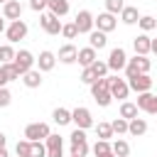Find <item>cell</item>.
Segmentation results:
<instances>
[{
  "instance_id": "cell-1",
  "label": "cell",
  "mask_w": 157,
  "mask_h": 157,
  "mask_svg": "<svg viewBox=\"0 0 157 157\" xmlns=\"http://www.w3.org/2000/svg\"><path fill=\"white\" fill-rule=\"evenodd\" d=\"M91 96H93V101H96L101 108L110 105L113 96H110V88H108V76H101V78H96V81L91 83Z\"/></svg>"
},
{
  "instance_id": "cell-2",
  "label": "cell",
  "mask_w": 157,
  "mask_h": 157,
  "mask_svg": "<svg viewBox=\"0 0 157 157\" xmlns=\"http://www.w3.org/2000/svg\"><path fill=\"white\" fill-rule=\"evenodd\" d=\"M5 34H7V42H10V44L25 39V37H27V22H25L22 17H20V20H12L10 27L5 29Z\"/></svg>"
},
{
  "instance_id": "cell-3",
  "label": "cell",
  "mask_w": 157,
  "mask_h": 157,
  "mask_svg": "<svg viewBox=\"0 0 157 157\" xmlns=\"http://www.w3.org/2000/svg\"><path fill=\"white\" fill-rule=\"evenodd\" d=\"M71 123H76V128H81V130H88V128H93V115L88 108L78 105L71 110Z\"/></svg>"
},
{
  "instance_id": "cell-4",
  "label": "cell",
  "mask_w": 157,
  "mask_h": 157,
  "mask_svg": "<svg viewBox=\"0 0 157 157\" xmlns=\"http://www.w3.org/2000/svg\"><path fill=\"white\" fill-rule=\"evenodd\" d=\"M34 56H32V52H27V49H20V52H15V59H12V64H15V69L20 71V76L25 74V71H29L32 66H34Z\"/></svg>"
},
{
  "instance_id": "cell-5",
  "label": "cell",
  "mask_w": 157,
  "mask_h": 157,
  "mask_svg": "<svg viewBox=\"0 0 157 157\" xmlns=\"http://www.w3.org/2000/svg\"><path fill=\"white\" fill-rule=\"evenodd\" d=\"M52 130H49V125L47 123H29L27 128H25V137L29 140V142H37V140H47V135H49Z\"/></svg>"
},
{
  "instance_id": "cell-6",
  "label": "cell",
  "mask_w": 157,
  "mask_h": 157,
  "mask_svg": "<svg viewBox=\"0 0 157 157\" xmlns=\"http://www.w3.org/2000/svg\"><path fill=\"white\" fill-rule=\"evenodd\" d=\"M108 69L110 71H120V69H125V64H128V54H125V49L123 47H115V49H110V54H108Z\"/></svg>"
},
{
  "instance_id": "cell-7",
  "label": "cell",
  "mask_w": 157,
  "mask_h": 157,
  "mask_svg": "<svg viewBox=\"0 0 157 157\" xmlns=\"http://www.w3.org/2000/svg\"><path fill=\"white\" fill-rule=\"evenodd\" d=\"M137 110H145V113H150V115H157V96L155 93H150V91H145V93H137Z\"/></svg>"
},
{
  "instance_id": "cell-8",
  "label": "cell",
  "mask_w": 157,
  "mask_h": 157,
  "mask_svg": "<svg viewBox=\"0 0 157 157\" xmlns=\"http://www.w3.org/2000/svg\"><path fill=\"white\" fill-rule=\"evenodd\" d=\"M108 88H110V96L113 98H128L130 93V86L125 78H118V76H108Z\"/></svg>"
},
{
  "instance_id": "cell-9",
  "label": "cell",
  "mask_w": 157,
  "mask_h": 157,
  "mask_svg": "<svg viewBox=\"0 0 157 157\" xmlns=\"http://www.w3.org/2000/svg\"><path fill=\"white\" fill-rule=\"evenodd\" d=\"M39 25H42V29L47 32V34H61V20L54 15V12H47V15H42V20H39Z\"/></svg>"
},
{
  "instance_id": "cell-10",
  "label": "cell",
  "mask_w": 157,
  "mask_h": 157,
  "mask_svg": "<svg viewBox=\"0 0 157 157\" xmlns=\"http://www.w3.org/2000/svg\"><path fill=\"white\" fill-rule=\"evenodd\" d=\"M44 147H47V157H64V140H61V135L49 132Z\"/></svg>"
},
{
  "instance_id": "cell-11",
  "label": "cell",
  "mask_w": 157,
  "mask_h": 157,
  "mask_svg": "<svg viewBox=\"0 0 157 157\" xmlns=\"http://www.w3.org/2000/svg\"><path fill=\"white\" fill-rule=\"evenodd\" d=\"M74 25H76V29H78V34H88V32L93 29V15H91L88 10H81V12L76 15V20H74Z\"/></svg>"
},
{
  "instance_id": "cell-12",
  "label": "cell",
  "mask_w": 157,
  "mask_h": 157,
  "mask_svg": "<svg viewBox=\"0 0 157 157\" xmlns=\"http://www.w3.org/2000/svg\"><path fill=\"white\" fill-rule=\"evenodd\" d=\"M93 25H96V29H101V32H113L115 29V25H118V20H115V15H110V12H103V15H98L96 20H93Z\"/></svg>"
},
{
  "instance_id": "cell-13",
  "label": "cell",
  "mask_w": 157,
  "mask_h": 157,
  "mask_svg": "<svg viewBox=\"0 0 157 157\" xmlns=\"http://www.w3.org/2000/svg\"><path fill=\"white\" fill-rule=\"evenodd\" d=\"M128 86H130L132 91H137V93H145V91L152 88V78H150L147 74H137V76L128 78Z\"/></svg>"
},
{
  "instance_id": "cell-14",
  "label": "cell",
  "mask_w": 157,
  "mask_h": 157,
  "mask_svg": "<svg viewBox=\"0 0 157 157\" xmlns=\"http://www.w3.org/2000/svg\"><path fill=\"white\" fill-rule=\"evenodd\" d=\"M2 17H5V20H20V17H22V5H20V0H7V2L2 5Z\"/></svg>"
},
{
  "instance_id": "cell-15",
  "label": "cell",
  "mask_w": 157,
  "mask_h": 157,
  "mask_svg": "<svg viewBox=\"0 0 157 157\" xmlns=\"http://www.w3.org/2000/svg\"><path fill=\"white\" fill-rule=\"evenodd\" d=\"M22 83H25L27 88H39V86H42V71H39V69L25 71V74H22Z\"/></svg>"
},
{
  "instance_id": "cell-16",
  "label": "cell",
  "mask_w": 157,
  "mask_h": 157,
  "mask_svg": "<svg viewBox=\"0 0 157 157\" xmlns=\"http://www.w3.org/2000/svg\"><path fill=\"white\" fill-rule=\"evenodd\" d=\"M76 56H78V49H76L74 44H64V47L59 49V61H61V64H74Z\"/></svg>"
},
{
  "instance_id": "cell-17",
  "label": "cell",
  "mask_w": 157,
  "mask_h": 157,
  "mask_svg": "<svg viewBox=\"0 0 157 157\" xmlns=\"http://www.w3.org/2000/svg\"><path fill=\"white\" fill-rule=\"evenodd\" d=\"M37 64H39V71H52L54 64H56V54L54 52H42L39 59H37Z\"/></svg>"
},
{
  "instance_id": "cell-18",
  "label": "cell",
  "mask_w": 157,
  "mask_h": 157,
  "mask_svg": "<svg viewBox=\"0 0 157 157\" xmlns=\"http://www.w3.org/2000/svg\"><path fill=\"white\" fill-rule=\"evenodd\" d=\"M128 132H130L132 137H140V135L147 132V123H145L142 118H132V120H128Z\"/></svg>"
},
{
  "instance_id": "cell-19",
  "label": "cell",
  "mask_w": 157,
  "mask_h": 157,
  "mask_svg": "<svg viewBox=\"0 0 157 157\" xmlns=\"http://www.w3.org/2000/svg\"><path fill=\"white\" fill-rule=\"evenodd\" d=\"M88 42H91L93 49H103V47L108 44V37H105V32H101V29H91V32H88Z\"/></svg>"
},
{
  "instance_id": "cell-20",
  "label": "cell",
  "mask_w": 157,
  "mask_h": 157,
  "mask_svg": "<svg viewBox=\"0 0 157 157\" xmlns=\"http://www.w3.org/2000/svg\"><path fill=\"white\" fill-rule=\"evenodd\" d=\"M47 7L49 12H54L56 17H64L69 12V0H47Z\"/></svg>"
},
{
  "instance_id": "cell-21",
  "label": "cell",
  "mask_w": 157,
  "mask_h": 157,
  "mask_svg": "<svg viewBox=\"0 0 157 157\" xmlns=\"http://www.w3.org/2000/svg\"><path fill=\"white\" fill-rule=\"evenodd\" d=\"M120 20H123L125 25H135V22L140 20V12H137V7H132V5H125V7L120 10Z\"/></svg>"
},
{
  "instance_id": "cell-22",
  "label": "cell",
  "mask_w": 157,
  "mask_h": 157,
  "mask_svg": "<svg viewBox=\"0 0 157 157\" xmlns=\"http://www.w3.org/2000/svg\"><path fill=\"white\" fill-rule=\"evenodd\" d=\"M132 47H135V54H142V56H147V54H150V37H147V34H140V37H135V39H132Z\"/></svg>"
},
{
  "instance_id": "cell-23",
  "label": "cell",
  "mask_w": 157,
  "mask_h": 157,
  "mask_svg": "<svg viewBox=\"0 0 157 157\" xmlns=\"http://www.w3.org/2000/svg\"><path fill=\"white\" fill-rule=\"evenodd\" d=\"M76 61H78L81 66H91V64L96 61V49H93V47L78 49V56H76Z\"/></svg>"
},
{
  "instance_id": "cell-24",
  "label": "cell",
  "mask_w": 157,
  "mask_h": 157,
  "mask_svg": "<svg viewBox=\"0 0 157 157\" xmlns=\"http://www.w3.org/2000/svg\"><path fill=\"white\" fill-rule=\"evenodd\" d=\"M52 118H54L56 125H66V123H71V110H66V108H54Z\"/></svg>"
},
{
  "instance_id": "cell-25",
  "label": "cell",
  "mask_w": 157,
  "mask_h": 157,
  "mask_svg": "<svg viewBox=\"0 0 157 157\" xmlns=\"http://www.w3.org/2000/svg\"><path fill=\"white\" fill-rule=\"evenodd\" d=\"M110 150H113L115 157H128V155H130V145H128L125 140H115V142L110 145Z\"/></svg>"
},
{
  "instance_id": "cell-26",
  "label": "cell",
  "mask_w": 157,
  "mask_h": 157,
  "mask_svg": "<svg viewBox=\"0 0 157 157\" xmlns=\"http://www.w3.org/2000/svg\"><path fill=\"white\" fill-rule=\"evenodd\" d=\"M120 118H125V120H132V118H137V105L125 101V103L120 105Z\"/></svg>"
},
{
  "instance_id": "cell-27",
  "label": "cell",
  "mask_w": 157,
  "mask_h": 157,
  "mask_svg": "<svg viewBox=\"0 0 157 157\" xmlns=\"http://www.w3.org/2000/svg\"><path fill=\"white\" fill-rule=\"evenodd\" d=\"M0 69H2V74H5V78H7V81H17V78H20V71L15 69V64H12V61L0 64Z\"/></svg>"
},
{
  "instance_id": "cell-28",
  "label": "cell",
  "mask_w": 157,
  "mask_h": 157,
  "mask_svg": "<svg viewBox=\"0 0 157 157\" xmlns=\"http://www.w3.org/2000/svg\"><path fill=\"white\" fill-rule=\"evenodd\" d=\"M137 25L142 27V32H150V29H155V27H157V20H155L152 15H142V17L137 20Z\"/></svg>"
},
{
  "instance_id": "cell-29",
  "label": "cell",
  "mask_w": 157,
  "mask_h": 157,
  "mask_svg": "<svg viewBox=\"0 0 157 157\" xmlns=\"http://www.w3.org/2000/svg\"><path fill=\"white\" fill-rule=\"evenodd\" d=\"M132 61H135V66H137V71H140V74H147V71H150V59H147V56L135 54V56H132Z\"/></svg>"
},
{
  "instance_id": "cell-30",
  "label": "cell",
  "mask_w": 157,
  "mask_h": 157,
  "mask_svg": "<svg viewBox=\"0 0 157 157\" xmlns=\"http://www.w3.org/2000/svg\"><path fill=\"white\" fill-rule=\"evenodd\" d=\"M96 132H98V140H108V137H113V128H110V123H98V125H96Z\"/></svg>"
},
{
  "instance_id": "cell-31",
  "label": "cell",
  "mask_w": 157,
  "mask_h": 157,
  "mask_svg": "<svg viewBox=\"0 0 157 157\" xmlns=\"http://www.w3.org/2000/svg\"><path fill=\"white\" fill-rule=\"evenodd\" d=\"M15 59V49L10 47V44H2L0 47V64H7V61H12Z\"/></svg>"
},
{
  "instance_id": "cell-32",
  "label": "cell",
  "mask_w": 157,
  "mask_h": 157,
  "mask_svg": "<svg viewBox=\"0 0 157 157\" xmlns=\"http://www.w3.org/2000/svg\"><path fill=\"white\" fill-rule=\"evenodd\" d=\"M123 7H125L123 0H105V12H110V15H120Z\"/></svg>"
},
{
  "instance_id": "cell-33",
  "label": "cell",
  "mask_w": 157,
  "mask_h": 157,
  "mask_svg": "<svg viewBox=\"0 0 157 157\" xmlns=\"http://www.w3.org/2000/svg\"><path fill=\"white\" fill-rule=\"evenodd\" d=\"M110 128H113L115 135H123V132H128V120H125V118H115V120L110 123Z\"/></svg>"
},
{
  "instance_id": "cell-34",
  "label": "cell",
  "mask_w": 157,
  "mask_h": 157,
  "mask_svg": "<svg viewBox=\"0 0 157 157\" xmlns=\"http://www.w3.org/2000/svg\"><path fill=\"white\" fill-rule=\"evenodd\" d=\"M86 152H88V142H86V140H83V142H71V155L86 157Z\"/></svg>"
},
{
  "instance_id": "cell-35",
  "label": "cell",
  "mask_w": 157,
  "mask_h": 157,
  "mask_svg": "<svg viewBox=\"0 0 157 157\" xmlns=\"http://www.w3.org/2000/svg\"><path fill=\"white\" fill-rule=\"evenodd\" d=\"M29 150H32V142H29V140H20L17 147H15L17 157H29Z\"/></svg>"
},
{
  "instance_id": "cell-36",
  "label": "cell",
  "mask_w": 157,
  "mask_h": 157,
  "mask_svg": "<svg viewBox=\"0 0 157 157\" xmlns=\"http://www.w3.org/2000/svg\"><path fill=\"white\" fill-rule=\"evenodd\" d=\"M91 69H93L96 78H101V76H105V74H108V64H105V61H98V59L91 64Z\"/></svg>"
},
{
  "instance_id": "cell-37",
  "label": "cell",
  "mask_w": 157,
  "mask_h": 157,
  "mask_svg": "<svg viewBox=\"0 0 157 157\" xmlns=\"http://www.w3.org/2000/svg\"><path fill=\"white\" fill-rule=\"evenodd\" d=\"M29 157H47V147L42 145V140L32 142V150H29Z\"/></svg>"
},
{
  "instance_id": "cell-38",
  "label": "cell",
  "mask_w": 157,
  "mask_h": 157,
  "mask_svg": "<svg viewBox=\"0 0 157 157\" xmlns=\"http://www.w3.org/2000/svg\"><path fill=\"white\" fill-rule=\"evenodd\" d=\"M61 34H64L66 39H76L78 29H76V25H74V22H69V25H61Z\"/></svg>"
},
{
  "instance_id": "cell-39",
  "label": "cell",
  "mask_w": 157,
  "mask_h": 157,
  "mask_svg": "<svg viewBox=\"0 0 157 157\" xmlns=\"http://www.w3.org/2000/svg\"><path fill=\"white\" fill-rule=\"evenodd\" d=\"M93 152H96V157H98V155L110 152V142H108V140H98V142L93 145Z\"/></svg>"
},
{
  "instance_id": "cell-40",
  "label": "cell",
  "mask_w": 157,
  "mask_h": 157,
  "mask_svg": "<svg viewBox=\"0 0 157 157\" xmlns=\"http://www.w3.org/2000/svg\"><path fill=\"white\" fill-rule=\"evenodd\" d=\"M81 81H83V83H88V86H91V83L96 81V74H93V69H91V66H83V74H81Z\"/></svg>"
},
{
  "instance_id": "cell-41",
  "label": "cell",
  "mask_w": 157,
  "mask_h": 157,
  "mask_svg": "<svg viewBox=\"0 0 157 157\" xmlns=\"http://www.w3.org/2000/svg\"><path fill=\"white\" fill-rule=\"evenodd\" d=\"M10 101H12V93L5 88V86H0V108H5V105H10Z\"/></svg>"
},
{
  "instance_id": "cell-42",
  "label": "cell",
  "mask_w": 157,
  "mask_h": 157,
  "mask_svg": "<svg viewBox=\"0 0 157 157\" xmlns=\"http://www.w3.org/2000/svg\"><path fill=\"white\" fill-rule=\"evenodd\" d=\"M69 140H71V142H83V140H86V130L76 128V130H74V132L69 135Z\"/></svg>"
},
{
  "instance_id": "cell-43",
  "label": "cell",
  "mask_w": 157,
  "mask_h": 157,
  "mask_svg": "<svg viewBox=\"0 0 157 157\" xmlns=\"http://www.w3.org/2000/svg\"><path fill=\"white\" fill-rule=\"evenodd\" d=\"M29 7H32L34 12H42V10L47 7V0H29Z\"/></svg>"
},
{
  "instance_id": "cell-44",
  "label": "cell",
  "mask_w": 157,
  "mask_h": 157,
  "mask_svg": "<svg viewBox=\"0 0 157 157\" xmlns=\"http://www.w3.org/2000/svg\"><path fill=\"white\" fill-rule=\"evenodd\" d=\"M150 52L157 54V39H150Z\"/></svg>"
},
{
  "instance_id": "cell-45",
  "label": "cell",
  "mask_w": 157,
  "mask_h": 157,
  "mask_svg": "<svg viewBox=\"0 0 157 157\" xmlns=\"http://www.w3.org/2000/svg\"><path fill=\"white\" fill-rule=\"evenodd\" d=\"M7 83V78H5V74H2V69H0V86H5Z\"/></svg>"
},
{
  "instance_id": "cell-46",
  "label": "cell",
  "mask_w": 157,
  "mask_h": 157,
  "mask_svg": "<svg viewBox=\"0 0 157 157\" xmlns=\"http://www.w3.org/2000/svg\"><path fill=\"white\" fill-rule=\"evenodd\" d=\"M0 147H5V132H0Z\"/></svg>"
},
{
  "instance_id": "cell-47",
  "label": "cell",
  "mask_w": 157,
  "mask_h": 157,
  "mask_svg": "<svg viewBox=\"0 0 157 157\" xmlns=\"http://www.w3.org/2000/svg\"><path fill=\"white\" fill-rule=\"evenodd\" d=\"M98 157H115V155H113V150H110V152H105V155H98Z\"/></svg>"
},
{
  "instance_id": "cell-48",
  "label": "cell",
  "mask_w": 157,
  "mask_h": 157,
  "mask_svg": "<svg viewBox=\"0 0 157 157\" xmlns=\"http://www.w3.org/2000/svg\"><path fill=\"white\" fill-rule=\"evenodd\" d=\"M0 157H7V150L5 147H0Z\"/></svg>"
},
{
  "instance_id": "cell-49",
  "label": "cell",
  "mask_w": 157,
  "mask_h": 157,
  "mask_svg": "<svg viewBox=\"0 0 157 157\" xmlns=\"http://www.w3.org/2000/svg\"><path fill=\"white\" fill-rule=\"evenodd\" d=\"M5 29V17H0V32Z\"/></svg>"
},
{
  "instance_id": "cell-50",
  "label": "cell",
  "mask_w": 157,
  "mask_h": 157,
  "mask_svg": "<svg viewBox=\"0 0 157 157\" xmlns=\"http://www.w3.org/2000/svg\"><path fill=\"white\" fill-rule=\"evenodd\" d=\"M0 2H2V5H5V2H7V0H0Z\"/></svg>"
},
{
  "instance_id": "cell-51",
  "label": "cell",
  "mask_w": 157,
  "mask_h": 157,
  "mask_svg": "<svg viewBox=\"0 0 157 157\" xmlns=\"http://www.w3.org/2000/svg\"><path fill=\"white\" fill-rule=\"evenodd\" d=\"M69 157H76V155H69Z\"/></svg>"
}]
</instances>
